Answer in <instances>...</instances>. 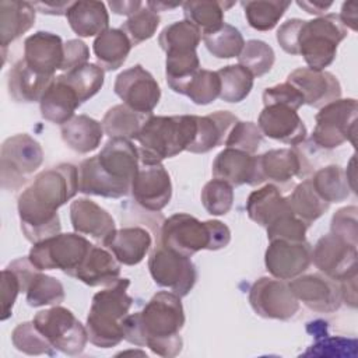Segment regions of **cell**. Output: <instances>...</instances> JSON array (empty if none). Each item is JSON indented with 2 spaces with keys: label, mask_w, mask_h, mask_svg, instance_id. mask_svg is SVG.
I'll list each match as a JSON object with an SVG mask.
<instances>
[{
  "label": "cell",
  "mask_w": 358,
  "mask_h": 358,
  "mask_svg": "<svg viewBox=\"0 0 358 358\" xmlns=\"http://www.w3.org/2000/svg\"><path fill=\"white\" fill-rule=\"evenodd\" d=\"M77 192V166L59 164L39 172L17 201L20 225L25 239L36 243L60 234L62 225L57 210Z\"/></svg>",
  "instance_id": "obj_1"
},
{
  "label": "cell",
  "mask_w": 358,
  "mask_h": 358,
  "mask_svg": "<svg viewBox=\"0 0 358 358\" xmlns=\"http://www.w3.org/2000/svg\"><path fill=\"white\" fill-rule=\"evenodd\" d=\"M185 326V310L180 296L171 291H159L145 306L127 315L123 322L124 340L150 348L155 355L173 358L180 354Z\"/></svg>",
  "instance_id": "obj_2"
},
{
  "label": "cell",
  "mask_w": 358,
  "mask_h": 358,
  "mask_svg": "<svg viewBox=\"0 0 358 358\" xmlns=\"http://www.w3.org/2000/svg\"><path fill=\"white\" fill-rule=\"evenodd\" d=\"M138 148L127 138H109L99 154L78 166V192L119 199L129 194L138 171Z\"/></svg>",
  "instance_id": "obj_3"
},
{
  "label": "cell",
  "mask_w": 358,
  "mask_h": 358,
  "mask_svg": "<svg viewBox=\"0 0 358 358\" xmlns=\"http://www.w3.org/2000/svg\"><path fill=\"white\" fill-rule=\"evenodd\" d=\"M347 35L338 14H326L309 21L287 20L277 29V42L284 52L303 56L309 69L322 71L334 62L337 48Z\"/></svg>",
  "instance_id": "obj_4"
},
{
  "label": "cell",
  "mask_w": 358,
  "mask_h": 358,
  "mask_svg": "<svg viewBox=\"0 0 358 358\" xmlns=\"http://www.w3.org/2000/svg\"><path fill=\"white\" fill-rule=\"evenodd\" d=\"M129 285V278H119L92 296L85 329L95 347L112 348L124 340L123 322L133 303Z\"/></svg>",
  "instance_id": "obj_5"
},
{
  "label": "cell",
  "mask_w": 358,
  "mask_h": 358,
  "mask_svg": "<svg viewBox=\"0 0 358 358\" xmlns=\"http://www.w3.org/2000/svg\"><path fill=\"white\" fill-rule=\"evenodd\" d=\"M196 115H148L137 136L138 154L144 165L161 164L166 158L187 151L196 136Z\"/></svg>",
  "instance_id": "obj_6"
},
{
  "label": "cell",
  "mask_w": 358,
  "mask_h": 358,
  "mask_svg": "<svg viewBox=\"0 0 358 358\" xmlns=\"http://www.w3.org/2000/svg\"><path fill=\"white\" fill-rule=\"evenodd\" d=\"M231 241L229 228L218 221H200L186 213H176L164 220L158 243L182 256L192 257L199 250H218Z\"/></svg>",
  "instance_id": "obj_7"
},
{
  "label": "cell",
  "mask_w": 358,
  "mask_h": 358,
  "mask_svg": "<svg viewBox=\"0 0 358 358\" xmlns=\"http://www.w3.org/2000/svg\"><path fill=\"white\" fill-rule=\"evenodd\" d=\"M43 161L41 144L27 133L4 140L0 150V179L4 190H18Z\"/></svg>",
  "instance_id": "obj_8"
},
{
  "label": "cell",
  "mask_w": 358,
  "mask_h": 358,
  "mask_svg": "<svg viewBox=\"0 0 358 358\" xmlns=\"http://www.w3.org/2000/svg\"><path fill=\"white\" fill-rule=\"evenodd\" d=\"M91 246L92 243L77 232L57 234L34 243L28 259L41 271L62 270L70 275L84 260Z\"/></svg>",
  "instance_id": "obj_9"
},
{
  "label": "cell",
  "mask_w": 358,
  "mask_h": 358,
  "mask_svg": "<svg viewBox=\"0 0 358 358\" xmlns=\"http://www.w3.org/2000/svg\"><path fill=\"white\" fill-rule=\"evenodd\" d=\"M35 327L50 343V345L66 355H80L88 341L85 326L74 313L60 305L39 310L32 319Z\"/></svg>",
  "instance_id": "obj_10"
},
{
  "label": "cell",
  "mask_w": 358,
  "mask_h": 358,
  "mask_svg": "<svg viewBox=\"0 0 358 358\" xmlns=\"http://www.w3.org/2000/svg\"><path fill=\"white\" fill-rule=\"evenodd\" d=\"M358 103L354 98L336 99L319 109L310 140L320 148L331 150L350 141L355 147Z\"/></svg>",
  "instance_id": "obj_11"
},
{
  "label": "cell",
  "mask_w": 358,
  "mask_h": 358,
  "mask_svg": "<svg viewBox=\"0 0 358 358\" xmlns=\"http://www.w3.org/2000/svg\"><path fill=\"white\" fill-rule=\"evenodd\" d=\"M148 270L158 287L186 296L197 281V270L190 257L157 245L148 257Z\"/></svg>",
  "instance_id": "obj_12"
},
{
  "label": "cell",
  "mask_w": 358,
  "mask_h": 358,
  "mask_svg": "<svg viewBox=\"0 0 358 358\" xmlns=\"http://www.w3.org/2000/svg\"><path fill=\"white\" fill-rule=\"evenodd\" d=\"M249 303L264 319L288 320L299 310V301L285 280L260 277L249 289Z\"/></svg>",
  "instance_id": "obj_13"
},
{
  "label": "cell",
  "mask_w": 358,
  "mask_h": 358,
  "mask_svg": "<svg viewBox=\"0 0 358 358\" xmlns=\"http://www.w3.org/2000/svg\"><path fill=\"white\" fill-rule=\"evenodd\" d=\"M357 246L331 232L319 238L312 249L316 268L338 282L357 277Z\"/></svg>",
  "instance_id": "obj_14"
},
{
  "label": "cell",
  "mask_w": 358,
  "mask_h": 358,
  "mask_svg": "<svg viewBox=\"0 0 358 358\" xmlns=\"http://www.w3.org/2000/svg\"><path fill=\"white\" fill-rule=\"evenodd\" d=\"M113 91L126 106L141 115H151L161 99L159 84L141 64L119 73Z\"/></svg>",
  "instance_id": "obj_15"
},
{
  "label": "cell",
  "mask_w": 358,
  "mask_h": 358,
  "mask_svg": "<svg viewBox=\"0 0 358 358\" xmlns=\"http://www.w3.org/2000/svg\"><path fill=\"white\" fill-rule=\"evenodd\" d=\"M288 284L296 299L313 312L331 313L343 303L340 282L324 274H301Z\"/></svg>",
  "instance_id": "obj_16"
},
{
  "label": "cell",
  "mask_w": 358,
  "mask_h": 358,
  "mask_svg": "<svg viewBox=\"0 0 358 358\" xmlns=\"http://www.w3.org/2000/svg\"><path fill=\"white\" fill-rule=\"evenodd\" d=\"M134 201L147 211L158 213L165 208L172 197V182L162 164L144 165L138 168L131 182Z\"/></svg>",
  "instance_id": "obj_17"
},
{
  "label": "cell",
  "mask_w": 358,
  "mask_h": 358,
  "mask_svg": "<svg viewBox=\"0 0 358 358\" xmlns=\"http://www.w3.org/2000/svg\"><path fill=\"white\" fill-rule=\"evenodd\" d=\"M312 263V246L306 241H270L264 253L267 271L278 280H292L303 274Z\"/></svg>",
  "instance_id": "obj_18"
},
{
  "label": "cell",
  "mask_w": 358,
  "mask_h": 358,
  "mask_svg": "<svg viewBox=\"0 0 358 358\" xmlns=\"http://www.w3.org/2000/svg\"><path fill=\"white\" fill-rule=\"evenodd\" d=\"M211 173L214 179L224 180L234 186H257L264 182L259 165V155L236 148L225 147L213 162Z\"/></svg>",
  "instance_id": "obj_19"
},
{
  "label": "cell",
  "mask_w": 358,
  "mask_h": 358,
  "mask_svg": "<svg viewBox=\"0 0 358 358\" xmlns=\"http://www.w3.org/2000/svg\"><path fill=\"white\" fill-rule=\"evenodd\" d=\"M287 83L294 85L303 96L306 105L322 108L341 96V85L330 71L299 67L288 74Z\"/></svg>",
  "instance_id": "obj_20"
},
{
  "label": "cell",
  "mask_w": 358,
  "mask_h": 358,
  "mask_svg": "<svg viewBox=\"0 0 358 358\" xmlns=\"http://www.w3.org/2000/svg\"><path fill=\"white\" fill-rule=\"evenodd\" d=\"M257 126L263 136L289 144L298 145L306 138V126L296 110L285 105H266L259 115Z\"/></svg>",
  "instance_id": "obj_21"
},
{
  "label": "cell",
  "mask_w": 358,
  "mask_h": 358,
  "mask_svg": "<svg viewBox=\"0 0 358 358\" xmlns=\"http://www.w3.org/2000/svg\"><path fill=\"white\" fill-rule=\"evenodd\" d=\"M22 59L35 73L55 77L56 70H60L63 64L64 43L56 34L38 31L24 41Z\"/></svg>",
  "instance_id": "obj_22"
},
{
  "label": "cell",
  "mask_w": 358,
  "mask_h": 358,
  "mask_svg": "<svg viewBox=\"0 0 358 358\" xmlns=\"http://www.w3.org/2000/svg\"><path fill=\"white\" fill-rule=\"evenodd\" d=\"M70 221L74 232L90 236L102 245L116 229L113 217L90 199H76L71 201Z\"/></svg>",
  "instance_id": "obj_23"
},
{
  "label": "cell",
  "mask_w": 358,
  "mask_h": 358,
  "mask_svg": "<svg viewBox=\"0 0 358 358\" xmlns=\"http://www.w3.org/2000/svg\"><path fill=\"white\" fill-rule=\"evenodd\" d=\"M259 165L264 180L288 183L295 176L306 178L310 172L308 159L296 148L270 150L259 155Z\"/></svg>",
  "instance_id": "obj_24"
},
{
  "label": "cell",
  "mask_w": 358,
  "mask_h": 358,
  "mask_svg": "<svg viewBox=\"0 0 358 358\" xmlns=\"http://www.w3.org/2000/svg\"><path fill=\"white\" fill-rule=\"evenodd\" d=\"M152 245L150 232L143 227H124L115 229L105 241V246L120 264L136 266L147 256Z\"/></svg>",
  "instance_id": "obj_25"
},
{
  "label": "cell",
  "mask_w": 358,
  "mask_h": 358,
  "mask_svg": "<svg viewBox=\"0 0 358 358\" xmlns=\"http://www.w3.org/2000/svg\"><path fill=\"white\" fill-rule=\"evenodd\" d=\"M70 277L90 287H108L120 278V263L109 250L92 245Z\"/></svg>",
  "instance_id": "obj_26"
},
{
  "label": "cell",
  "mask_w": 358,
  "mask_h": 358,
  "mask_svg": "<svg viewBox=\"0 0 358 358\" xmlns=\"http://www.w3.org/2000/svg\"><path fill=\"white\" fill-rule=\"evenodd\" d=\"M80 105L78 95L62 76L55 77L39 101L42 117L60 126L74 116Z\"/></svg>",
  "instance_id": "obj_27"
},
{
  "label": "cell",
  "mask_w": 358,
  "mask_h": 358,
  "mask_svg": "<svg viewBox=\"0 0 358 358\" xmlns=\"http://www.w3.org/2000/svg\"><path fill=\"white\" fill-rule=\"evenodd\" d=\"M236 122L238 117L229 110H217L206 116H196V136L187 151L204 154L218 145H224L229 130Z\"/></svg>",
  "instance_id": "obj_28"
},
{
  "label": "cell",
  "mask_w": 358,
  "mask_h": 358,
  "mask_svg": "<svg viewBox=\"0 0 358 358\" xmlns=\"http://www.w3.org/2000/svg\"><path fill=\"white\" fill-rule=\"evenodd\" d=\"M246 213L253 222L267 228L280 217L292 213V210L280 189L275 185L268 183L249 194L246 200Z\"/></svg>",
  "instance_id": "obj_29"
},
{
  "label": "cell",
  "mask_w": 358,
  "mask_h": 358,
  "mask_svg": "<svg viewBox=\"0 0 358 358\" xmlns=\"http://www.w3.org/2000/svg\"><path fill=\"white\" fill-rule=\"evenodd\" d=\"M35 17L36 10L29 1H0V45L3 49V62L6 60L7 46L34 27Z\"/></svg>",
  "instance_id": "obj_30"
},
{
  "label": "cell",
  "mask_w": 358,
  "mask_h": 358,
  "mask_svg": "<svg viewBox=\"0 0 358 358\" xmlns=\"http://www.w3.org/2000/svg\"><path fill=\"white\" fill-rule=\"evenodd\" d=\"M55 77L35 73L24 59L18 60L8 71V94L17 102H39Z\"/></svg>",
  "instance_id": "obj_31"
},
{
  "label": "cell",
  "mask_w": 358,
  "mask_h": 358,
  "mask_svg": "<svg viewBox=\"0 0 358 358\" xmlns=\"http://www.w3.org/2000/svg\"><path fill=\"white\" fill-rule=\"evenodd\" d=\"M70 28L81 38L98 36L108 29L109 14L102 1H73L66 13Z\"/></svg>",
  "instance_id": "obj_32"
},
{
  "label": "cell",
  "mask_w": 358,
  "mask_h": 358,
  "mask_svg": "<svg viewBox=\"0 0 358 358\" xmlns=\"http://www.w3.org/2000/svg\"><path fill=\"white\" fill-rule=\"evenodd\" d=\"M60 134L70 150L78 154H88L98 148L105 131L101 122L87 115H77L62 124Z\"/></svg>",
  "instance_id": "obj_33"
},
{
  "label": "cell",
  "mask_w": 358,
  "mask_h": 358,
  "mask_svg": "<svg viewBox=\"0 0 358 358\" xmlns=\"http://www.w3.org/2000/svg\"><path fill=\"white\" fill-rule=\"evenodd\" d=\"M131 46L127 35L120 28H108L95 38L92 50L105 71H115L123 66Z\"/></svg>",
  "instance_id": "obj_34"
},
{
  "label": "cell",
  "mask_w": 358,
  "mask_h": 358,
  "mask_svg": "<svg viewBox=\"0 0 358 358\" xmlns=\"http://www.w3.org/2000/svg\"><path fill=\"white\" fill-rule=\"evenodd\" d=\"M235 3L227 1H213V0H201V1H185L183 15L185 20L193 24L203 35L213 34L218 31L224 22V13L227 8L232 7Z\"/></svg>",
  "instance_id": "obj_35"
},
{
  "label": "cell",
  "mask_w": 358,
  "mask_h": 358,
  "mask_svg": "<svg viewBox=\"0 0 358 358\" xmlns=\"http://www.w3.org/2000/svg\"><path fill=\"white\" fill-rule=\"evenodd\" d=\"M199 70L200 60L196 50L166 52L165 77L173 92L185 95L189 83Z\"/></svg>",
  "instance_id": "obj_36"
},
{
  "label": "cell",
  "mask_w": 358,
  "mask_h": 358,
  "mask_svg": "<svg viewBox=\"0 0 358 358\" xmlns=\"http://www.w3.org/2000/svg\"><path fill=\"white\" fill-rule=\"evenodd\" d=\"M145 119V115L134 112L124 103H120L108 109L101 123L105 134L109 136V138L137 140Z\"/></svg>",
  "instance_id": "obj_37"
},
{
  "label": "cell",
  "mask_w": 358,
  "mask_h": 358,
  "mask_svg": "<svg viewBox=\"0 0 358 358\" xmlns=\"http://www.w3.org/2000/svg\"><path fill=\"white\" fill-rule=\"evenodd\" d=\"M287 200L292 213L306 225H310L313 221L320 218L330 206L315 192L310 179H305L296 185Z\"/></svg>",
  "instance_id": "obj_38"
},
{
  "label": "cell",
  "mask_w": 358,
  "mask_h": 358,
  "mask_svg": "<svg viewBox=\"0 0 358 358\" xmlns=\"http://www.w3.org/2000/svg\"><path fill=\"white\" fill-rule=\"evenodd\" d=\"M315 192L329 204L341 203L350 196L345 171L340 165H327L315 172L310 179Z\"/></svg>",
  "instance_id": "obj_39"
},
{
  "label": "cell",
  "mask_w": 358,
  "mask_h": 358,
  "mask_svg": "<svg viewBox=\"0 0 358 358\" xmlns=\"http://www.w3.org/2000/svg\"><path fill=\"white\" fill-rule=\"evenodd\" d=\"M64 296L63 284L57 278L41 273V270L32 274L25 289L27 303L32 308L60 305Z\"/></svg>",
  "instance_id": "obj_40"
},
{
  "label": "cell",
  "mask_w": 358,
  "mask_h": 358,
  "mask_svg": "<svg viewBox=\"0 0 358 358\" xmlns=\"http://www.w3.org/2000/svg\"><path fill=\"white\" fill-rule=\"evenodd\" d=\"M248 24L256 31H270L282 18L291 1L284 0H257L242 1Z\"/></svg>",
  "instance_id": "obj_41"
},
{
  "label": "cell",
  "mask_w": 358,
  "mask_h": 358,
  "mask_svg": "<svg viewBox=\"0 0 358 358\" xmlns=\"http://www.w3.org/2000/svg\"><path fill=\"white\" fill-rule=\"evenodd\" d=\"M221 81L220 98L229 103L243 101L253 88L255 77L241 64L224 66L217 71Z\"/></svg>",
  "instance_id": "obj_42"
},
{
  "label": "cell",
  "mask_w": 358,
  "mask_h": 358,
  "mask_svg": "<svg viewBox=\"0 0 358 358\" xmlns=\"http://www.w3.org/2000/svg\"><path fill=\"white\" fill-rule=\"evenodd\" d=\"M60 76L73 87L81 103L92 98L105 81V70L95 63H87Z\"/></svg>",
  "instance_id": "obj_43"
},
{
  "label": "cell",
  "mask_w": 358,
  "mask_h": 358,
  "mask_svg": "<svg viewBox=\"0 0 358 358\" xmlns=\"http://www.w3.org/2000/svg\"><path fill=\"white\" fill-rule=\"evenodd\" d=\"M200 41L201 32L186 20L165 27L158 36V43L165 53L175 50H196Z\"/></svg>",
  "instance_id": "obj_44"
},
{
  "label": "cell",
  "mask_w": 358,
  "mask_h": 358,
  "mask_svg": "<svg viewBox=\"0 0 358 358\" xmlns=\"http://www.w3.org/2000/svg\"><path fill=\"white\" fill-rule=\"evenodd\" d=\"M201 38L207 50L217 59L238 57L245 46L241 31L229 24H224L218 31Z\"/></svg>",
  "instance_id": "obj_45"
},
{
  "label": "cell",
  "mask_w": 358,
  "mask_h": 358,
  "mask_svg": "<svg viewBox=\"0 0 358 358\" xmlns=\"http://www.w3.org/2000/svg\"><path fill=\"white\" fill-rule=\"evenodd\" d=\"M238 60V64L249 70L253 77H262L271 70L275 62V53L267 42L260 39H250L245 42Z\"/></svg>",
  "instance_id": "obj_46"
},
{
  "label": "cell",
  "mask_w": 358,
  "mask_h": 358,
  "mask_svg": "<svg viewBox=\"0 0 358 358\" xmlns=\"http://www.w3.org/2000/svg\"><path fill=\"white\" fill-rule=\"evenodd\" d=\"M13 345L28 355H53V347L35 327L34 322H24L14 327L11 333Z\"/></svg>",
  "instance_id": "obj_47"
},
{
  "label": "cell",
  "mask_w": 358,
  "mask_h": 358,
  "mask_svg": "<svg viewBox=\"0 0 358 358\" xmlns=\"http://www.w3.org/2000/svg\"><path fill=\"white\" fill-rule=\"evenodd\" d=\"M201 204L211 215H225L234 204V189L229 183L211 179L201 189Z\"/></svg>",
  "instance_id": "obj_48"
},
{
  "label": "cell",
  "mask_w": 358,
  "mask_h": 358,
  "mask_svg": "<svg viewBox=\"0 0 358 358\" xmlns=\"http://www.w3.org/2000/svg\"><path fill=\"white\" fill-rule=\"evenodd\" d=\"M221 81L217 71L200 69L189 83L185 95L196 105H208L220 98Z\"/></svg>",
  "instance_id": "obj_49"
},
{
  "label": "cell",
  "mask_w": 358,
  "mask_h": 358,
  "mask_svg": "<svg viewBox=\"0 0 358 358\" xmlns=\"http://www.w3.org/2000/svg\"><path fill=\"white\" fill-rule=\"evenodd\" d=\"M159 15L150 10L147 6L141 7L137 13L130 15L120 27V29L127 35L133 46L140 45L141 42L154 36L158 25Z\"/></svg>",
  "instance_id": "obj_50"
},
{
  "label": "cell",
  "mask_w": 358,
  "mask_h": 358,
  "mask_svg": "<svg viewBox=\"0 0 358 358\" xmlns=\"http://www.w3.org/2000/svg\"><path fill=\"white\" fill-rule=\"evenodd\" d=\"M262 140L263 134L256 123L238 120L229 130L224 145L255 154L259 150Z\"/></svg>",
  "instance_id": "obj_51"
},
{
  "label": "cell",
  "mask_w": 358,
  "mask_h": 358,
  "mask_svg": "<svg viewBox=\"0 0 358 358\" xmlns=\"http://www.w3.org/2000/svg\"><path fill=\"white\" fill-rule=\"evenodd\" d=\"M308 225L299 220L294 213H288L274 221L266 228L267 239L275 241L282 239L288 242H303L306 241Z\"/></svg>",
  "instance_id": "obj_52"
},
{
  "label": "cell",
  "mask_w": 358,
  "mask_h": 358,
  "mask_svg": "<svg viewBox=\"0 0 358 358\" xmlns=\"http://www.w3.org/2000/svg\"><path fill=\"white\" fill-rule=\"evenodd\" d=\"M358 208L348 206L337 210L331 218V234L340 236L351 245H358Z\"/></svg>",
  "instance_id": "obj_53"
},
{
  "label": "cell",
  "mask_w": 358,
  "mask_h": 358,
  "mask_svg": "<svg viewBox=\"0 0 358 358\" xmlns=\"http://www.w3.org/2000/svg\"><path fill=\"white\" fill-rule=\"evenodd\" d=\"M263 103L266 105H285L294 110H298L303 103L302 94L289 83H281L273 87H268L263 92Z\"/></svg>",
  "instance_id": "obj_54"
},
{
  "label": "cell",
  "mask_w": 358,
  "mask_h": 358,
  "mask_svg": "<svg viewBox=\"0 0 358 358\" xmlns=\"http://www.w3.org/2000/svg\"><path fill=\"white\" fill-rule=\"evenodd\" d=\"M21 292V282L15 271L10 267L1 270V320H7L13 315V306L17 295Z\"/></svg>",
  "instance_id": "obj_55"
},
{
  "label": "cell",
  "mask_w": 358,
  "mask_h": 358,
  "mask_svg": "<svg viewBox=\"0 0 358 358\" xmlns=\"http://www.w3.org/2000/svg\"><path fill=\"white\" fill-rule=\"evenodd\" d=\"M90 49L80 39H70L64 43V59L62 64V71L67 73L77 67H81L88 63Z\"/></svg>",
  "instance_id": "obj_56"
},
{
  "label": "cell",
  "mask_w": 358,
  "mask_h": 358,
  "mask_svg": "<svg viewBox=\"0 0 358 358\" xmlns=\"http://www.w3.org/2000/svg\"><path fill=\"white\" fill-rule=\"evenodd\" d=\"M73 1H32L36 11L50 15H66Z\"/></svg>",
  "instance_id": "obj_57"
},
{
  "label": "cell",
  "mask_w": 358,
  "mask_h": 358,
  "mask_svg": "<svg viewBox=\"0 0 358 358\" xmlns=\"http://www.w3.org/2000/svg\"><path fill=\"white\" fill-rule=\"evenodd\" d=\"M358 4L357 1H345L341 6V13L338 14V18L341 21V24L351 31H357V14H358Z\"/></svg>",
  "instance_id": "obj_58"
},
{
  "label": "cell",
  "mask_w": 358,
  "mask_h": 358,
  "mask_svg": "<svg viewBox=\"0 0 358 358\" xmlns=\"http://www.w3.org/2000/svg\"><path fill=\"white\" fill-rule=\"evenodd\" d=\"M343 302L348 303L351 308L357 306V277L344 280L340 282Z\"/></svg>",
  "instance_id": "obj_59"
},
{
  "label": "cell",
  "mask_w": 358,
  "mask_h": 358,
  "mask_svg": "<svg viewBox=\"0 0 358 358\" xmlns=\"http://www.w3.org/2000/svg\"><path fill=\"white\" fill-rule=\"evenodd\" d=\"M108 6L110 7V10L115 13V14H119V15H133L134 13H137L141 7H143V3L141 1H109Z\"/></svg>",
  "instance_id": "obj_60"
},
{
  "label": "cell",
  "mask_w": 358,
  "mask_h": 358,
  "mask_svg": "<svg viewBox=\"0 0 358 358\" xmlns=\"http://www.w3.org/2000/svg\"><path fill=\"white\" fill-rule=\"evenodd\" d=\"M296 4L305 10L308 14H312V15H323L324 11H327L331 6H333V1H317V0H313V1H309V0H298Z\"/></svg>",
  "instance_id": "obj_61"
},
{
  "label": "cell",
  "mask_w": 358,
  "mask_h": 358,
  "mask_svg": "<svg viewBox=\"0 0 358 358\" xmlns=\"http://www.w3.org/2000/svg\"><path fill=\"white\" fill-rule=\"evenodd\" d=\"M150 10H152L154 13L158 11H168V10H173L176 7L180 6V3H165V1H147L145 4Z\"/></svg>",
  "instance_id": "obj_62"
}]
</instances>
